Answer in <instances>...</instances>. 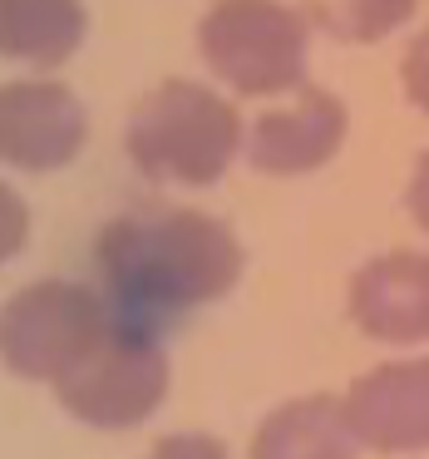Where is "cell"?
I'll use <instances>...</instances> for the list:
<instances>
[{
  "instance_id": "2e32d148",
  "label": "cell",
  "mask_w": 429,
  "mask_h": 459,
  "mask_svg": "<svg viewBox=\"0 0 429 459\" xmlns=\"http://www.w3.org/2000/svg\"><path fill=\"white\" fill-rule=\"evenodd\" d=\"M405 208H409V218L419 222V232H429V149L419 153L415 173H409V188H405Z\"/></svg>"
},
{
  "instance_id": "3957f363",
  "label": "cell",
  "mask_w": 429,
  "mask_h": 459,
  "mask_svg": "<svg viewBox=\"0 0 429 459\" xmlns=\"http://www.w3.org/2000/svg\"><path fill=\"white\" fill-rule=\"evenodd\" d=\"M114 326L104 291L84 281H30L0 307V366L21 380H64Z\"/></svg>"
},
{
  "instance_id": "7a4b0ae2",
  "label": "cell",
  "mask_w": 429,
  "mask_h": 459,
  "mask_svg": "<svg viewBox=\"0 0 429 459\" xmlns=\"http://www.w3.org/2000/svg\"><path fill=\"white\" fill-rule=\"evenodd\" d=\"M129 163L149 183L212 188L242 153V119L232 100L198 80H163L129 114Z\"/></svg>"
},
{
  "instance_id": "52a82bcc",
  "label": "cell",
  "mask_w": 429,
  "mask_h": 459,
  "mask_svg": "<svg viewBox=\"0 0 429 459\" xmlns=\"http://www.w3.org/2000/svg\"><path fill=\"white\" fill-rule=\"evenodd\" d=\"M346 415L360 445L375 455H419L429 449V356L385 360L350 380Z\"/></svg>"
},
{
  "instance_id": "6da1fadb",
  "label": "cell",
  "mask_w": 429,
  "mask_h": 459,
  "mask_svg": "<svg viewBox=\"0 0 429 459\" xmlns=\"http://www.w3.org/2000/svg\"><path fill=\"white\" fill-rule=\"evenodd\" d=\"M94 262L114 316L163 336L178 316L227 297L247 257L237 232L208 212L139 208L99 232Z\"/></svg>"
},
{
  "instance_id": "5b68a950",
  "label": "cell",
  "mask_w": 429,
  "mask_h": 459,
  "mask_svg": "<svg viewBox=\"0 0 429 459\" xmlns=\"http://www.w3.org/2000/svg\"><path fill=\"white\" fill-rule=\"evenodd\" d=\"M55 395L90 429L143 425L163 405V395H168V351H163V336L114 316L109 336L64 380H55Z\"/></svg>"
},
{
  "instance_id": "8992f818",
  "label": "cell",
  "mask_w": 429,
  "mask_h": 459,
  "mask_svg": "<svg viewBox=\"0 0 429 459\" xmlns=\"http://www.w3.org/2000/svg\"><path fill=\"white\" fill-rule=\"evenodd\" d=\"M90 143V114L55 80L0 84V163L21 173H60Z\"/></svg>"
},
{
  "instance_id": "4fadbf2b",
  "label": "cell",
  "mask_w": 429,
  "mask_h": 459,
  "mask_svg": "<svg viewBox=\"0 0 429 459\" xmlns=\"http://www.w3.org/2000/svg\"><path fill=\"white\" fill-rule=\"evenodd\" d=\"M25 238H30V208L11 183L0 178V267L25 247Z\"/></svg>"
},
{
  "instance_id": "9a60e30c",
  "label": "cell",
  "mask_w": 429,
  "mask_h": 459,
  "mask_svg": "<svg viewBox=\"0 0 429 459\" xmlns=\"http://www.w3.org/2000/svg\"><path fill=\"white\" fill-rule=\"evenodd\" d=\"M149 459H232V455L212 435H168L149 449Z\"/></svg>"
},
{
  "instance_id": "30bf717a",
  "label": "cell",
  "mask_w": 429,
  "mask_h": 459,
  "mask_svg": "<svg viewBox=\"0 0 429 459\" xmlns=\"http://www.w3.org/2000/svg\"><path fill=\"white\" fill-rule=\"evenodd\" d=\"M360 435L336 395H301L277 405L252 435V459H356Z\"/></svg>"
},
{
  "instance_id": "277c9868",
  "label": "cell",
  "mask_w": 429,
  "mask_h": 459,
  "mask_svg": "<svg viewBox=\"0 0 429 459\" xmlns=\"http://www.w3.org/2000/svg\"><path fill=\"white\" fill-rule=\"evenodd\" d=\"M198 50L227 90L267 100L306 84L311 30L281 0H218L198 25Z\"/></svg>"
},
{
  "instance_id": "ba28073f",
  "label": "cell",
  "mask_w": 429,
  "mask_h": 459,
  "mask_svg": "<svg viewBox=\"0 0 429 459\" xmlns=\"http://www.w3.org/2000/svg\"><path fill=\"white\" fill-rule=\"evenodd\" d=\"M350 129L346 104L330 90H311L301 84V94L287 109H271L252 124L247 134V159L262 178H306V173L326 169L340 153Z\"/></svg>"
},
{
  "instance_id": "8fae6325",
  "label": "cell",
  "mask_w": 429,
  "mask_h": 459,
  "mask_svg": "<svg viewBox=\"0 0 429 459\" xmlns=\"http://www.w3.org/2000/svg\"><path fill=\"white\" fill-rule=\"evenodd\" d=\"M90 35L84 0H0V55L55 70L70 65Z\"/></svg>"
},
{
  "instance_id": "7c38bea8",
  "label": "cell",
  "mask_w": 429,
  "mask_h": 459,
  "mask_svg": "<svg viewBox=\"0 0 429 459\" xmlns=\"http://www.w3.org/2000/svg\"><path fill=\"white\" fill-rule=\"evenodd\" d=\"M415 5L419 0H306L311 21L346 45H370L395 35L415 15Z\"/></svg>"
},
{
  "instance_id": "9c48e42d",
  "label": "cell",
  "mask_w": 429,
  "mask_h": 459,
  "mask_svg": "<svg viewBox=\"0 0 429 459\" xmlns=\"http://www.w3.org/2000/svg\"><path fill=\"white\" fill-rule=\"evenodd\" d=\"M350 321L385 346L429 341V252H385L350 277Z\"/></svg>"
},
{
  "instance_id": "5bb4252c",
  "label": "cell",
  "mask_w": 429,
  "mask_h": 459,
  "mask_svg": "<svg viewBox=\"0 0 429 459\" xmlns=\"http://www.w3.org/2000/svg\"><path fill=\"white\" fill-rule=\"evenodd\" d=\"M399 80H405V94L419 114H429V30L419 35L405 50V65H399Z\"/></svg>"
}]
</instances>
